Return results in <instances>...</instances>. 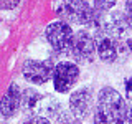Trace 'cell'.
I'll use <instances>...</instances> for the list:
<instances>
[{
	"mask_svg": "<svg viewBox=\"0 0 132 124\" xmlns=\"http://www.w3.org/2000/svg\"><path fill=\"white\" fill-rule=\"evenodd\" d=\"M126 98L117 89L104 86L97 93L93 114L94 124H126Z\"/></svg>",
	"mask_w": 132,
	"mask_h": 124,
	"instance_id": "6da1fadb",
	"label": "cell"
},
{
	"mask_svg": "<svg viewBox=\"0 0 132 124\" xmlns=\"http://www.w3.org/2000/svg\"><path fill=\"white\" fill-rule=\"evenodd\" d=\"M129 30H130V27H129V22H127L124 12L114 10V12H111L109 15L106 13L104 28H102L104 33H107V35H111V36H114V38H117V40L122 41L124 38H126V35H127Z\"/></svg>",
	"mask_w": 132,
	"mask_h": 124,
	"instance_id": "9c48e42d",
	"label": "cell"
},
{
	"mask_svg": "<svg viewBox=\"0 0 132 124\" xmlns=\"http://www.w3.org/2000/svg\"><path fill=\"white\" fill-rule=\"evenodd\" d=\"M96 36V50L97 56L101 58V61L104 63H116L119 60V56L122 55L127 48V45H124L121 40L114 38V36L107 35V33H97Z\"/></svg>",
	"mask_w": 132,
	"mask_h": 124,
	"instance_id": "8992f818",
	"label": "cell"
},
{
	"mask_svg": "<svg viewBox=\"0 0 132 124\" xmlns=\"http://www.w3.org/2000/svg\"><path fill=\"white\" fill-rule=\"evenodd\" d=\"M22 111L27 116H45V118H58L61 111L60 103L55 101L53 98L43 96L33 88H27L22 93Z\"/></svg>",
	"mask_w": 132,
	"mask_h": 124,
	"instance_id": "7a4b0ae2",
	"label": "cell"
},
{
	"mask_svg": "<svg viewBox=\"0 0 132 124\" xmlns=\"http://www.w3.org/2000/svg\"><path fill=\"white\" fill-rule=\"evenodd\" d=\"M91 3H93V7L96 8L97 12H101V13H107V12L111 10L117 0H89Z\"/></svg>",
	"mask_w": 132,
	"mask_h": 124,
	"instance_id": "4fadbf2b",
	"label": "cell"
},
{
	"mask_svg": "<svg viewBox=\"0 0 132 124\" xmlns=\"http://www.w3.org/2000/svg\"><path fill=\"white\" fill-rule=\"evenodd\" d=\"M55 124H82V121L79 118H76L73 113H69V111H63V113L56 118Z\"/></svg>",
	"mask_w": 132,
	"mask_h": 124,
	"instance_id": "7c38bea8",
	"label": "cell"
},
{
	"mask_svg": "<svg viewBox=\"0 0 132 124\" xmlns=\"http://www.w3.org/2000/svg\"><path fill=\"white\" fill-rule=\"evenodd\" d=\"M45 36H46L48 43L51 45V48L58 53H68L71 41L74 36V32L71 25L64 20H58V22L50 23L45 30Z\"/></svg>",
	"mask_w": 132,
	"mask_h": 124,
	"instance_id": "277c9868",
	"label": "cell"
},
{
	"mask_svg": "<svg viewBox=\"0 0 132 124\" xmlns=\"http://www.w3.org/2000/svg\"><path fill=\"white\" fill-rule=\"evenodd\" d=\"M20 104H22V94H20L18 86L13 83L7 89V93L3 94V98L0 99V114L3 118H13Z\"/></svg>",
	"mask_w": 132,
	"mask_h": 124,
	"instance_id": "30bf717a",
	"label": "cell"
},
{
	"mask_svg": "<svg viewBox=\"0 0 132 124\" xmlns=\"http://www.w3.org/2000/svg\"><path fill=\"white\" fill-rule=\"evenodd\" d=\"M79 80V66L74 61H60L53 69V88L56 93H68Z\"/></svg>",
	"mask_w": 132,
	"mask_h": 124,
	"instance_id": "5b68a950",
	"label": "cell"
},
{
	"mask_svg": "<svg viewBox=\"0 0 132 124\" xmlns=\"http://www.w3.org/2000/svg\"><path fill=\"white\" fill-rule=\"evenodd\" d=\"M0 124H5V122H0Z\"/></svg>",
	"mask_w": 132,
	"mask_h": 124,
	"instance_id": "ac0fdd59",
	"label": "cell"
},
{
	"mask_svg": "<svg viewBox=\"0 0 132 124\" xmlns=\"http://www.w3.org/2000/svg\"><path fill=\"white\" fill-rule=\"evenodd\" d=\"M20 3V0H0V8L2 10H13Z\"/></svg>",
	"mask_w": 132,
	"mask_h": 124,
	"instance_id": "9a60e30c",
	"label": "cell"
},
{
	"mask_svg": "<svg viewBox=\"0 0 132 124\" xmlns=\"http://www.w3.org/2000/svg\"><path fill=\"white\" fill-rule=\"evenodd\" d=\"M126 122L132 124V76L126 80Z\"/></svg>",
	"mask_w": 132,
	"mask_h": 124,
	"instance_id": "8fae6325",
	"label": "cell"
},
{
	"mask_svg": "<svg viewBox=\"0 0 132 124\" xmlns=\"http://www.w3.org/2000/svg\"><path fill=\"white\" fill-rule=\"evenodd\" d=\"M69 55H71L78 63H89L94 60L97 50H96V36L89 30H79L74 33L71 47H69Z\"/></svg>",
	"mask_w": 132,
	"mask_h": 124,
	"instance_id": "3957f363",
	"label": "cell"
},
{
	"mask_svg": "<svg viewBox=\"0 0 132 124\" xmlns=\"http://www.w3.org/2000/svg\"><path fill=\"white\" fill-rule=\"evenodd\" d=\"M56 65H53L51 60L46 61H35V60H27L23 63L22 74L27 81L33 84H45L53 78V69Z\"/></svg>",
	"mask_w": 132,
	"mask_h": 124,
	"instance_id": "52a82bcc",
	"label": "cell"
},
{
	"mask_svg": "<svg viewBox=\"0 0 132 124\" xmlns=\"http://www.w3.org/2000/svg\"><path fill=\"white\" fill-rule=\"evenodd\" d=\"M94 106V96L89 88H79L73 91L69 96V113H73L81 121L91 116Z\"/></svg>",
	"mask_w": 132,
	"mask_h": 124,
	"instance_id": "ba28073f",
	"label": "cell"
},
{
	"mask_svg": "<svg viewBox=\"0 0 132 124\" xmlns=\"http://www.w3.org/2000/svg\"><path fill=\"white\" fill-rule=\"evenodd\" d=\"M124 13H126V18H127V22H129V27H130V30H132V0H127V2H126Z\"/></svg>",
	"mask_w": 132,
	"mask_h": 124,
	"instance_id": "2e32d148",
	"label": "cell"
},
{
	"mask_svg": "<svg viewBox=\"0 0 132 124\" xmlns=\"http://www.w3.org/2000/svg\"><path fill=\"white\" fill-rule=\"evenodd\" d=\"M23 124H51V122H50V119L45 118V116H31V118H28Z\"/></svg>",
	"mask_w": 132,
	"mask_h": 124,
	"instance_id": "5bb4252c",
	"label": "cell"
},
{
	"mask_svg": "<svg viewBox=\"0 0 132 124\" xmlns=\"http://www.w3.org/2000/svg\"><path fill=\"white\" fill-rule=\"evenodd\" d=\"M126 45H127V48H129V51L132 53V38H127L126 40Z\"/></svg>",
	"mask_w": 132,
	"mask_h": 124,
	"instance_id": "e0dca14e",
	"label": "cell"
}]
</instances>
